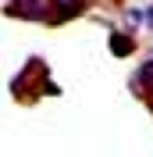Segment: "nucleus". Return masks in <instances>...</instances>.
Wrapping results in <instances>:
<instances>
[{
  "label": "nucleus",
  "mask_w": 153,
  "mask_h": 157,
  "mask_svg": "<svg viewBox=\"0 0 153 157\" xmlns=\"http://www.w3.org/2000/svg\"><path fill=\"white\" fill-rule=\"evenodd\" d=\"M110 50H114V54H118V57H125V54H132V39H128V36H110Z\"/></svg>",
  "instance_id": "f257e3e1"
},
{
  "label": "nucleus",
  "mask_w": 153,
  "mask_h": 157,
  "mask_svg": "<svg viewBox=\"0 0 153 157\" xmlns=\"http://www.w3.org/2000/svg\"><path fill=\"white\" fill-rule=\"evenodd\" d=\"M146 25H150V29H153V7L146 11Z\"/></svg>",
  "instance_id": "f03ea898"
}]
</instances>
